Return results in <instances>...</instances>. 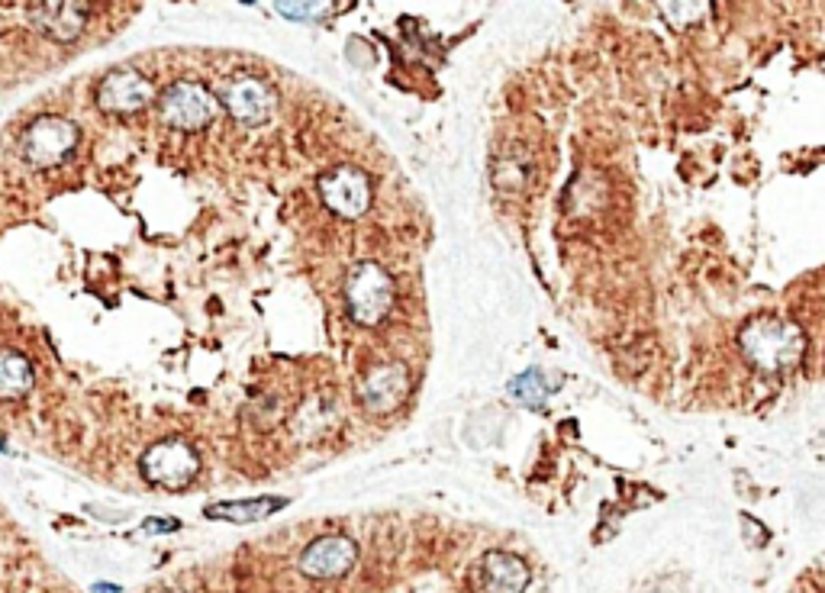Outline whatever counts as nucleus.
Here are the masks:
<instances>
[{
    "label": "nucleus",
    "mask_w": 825,
    "mask_h": 593,
    "mask_svg": "<svg viewBox=\"0 0 825 593\" xmlns=\"http://www.w3.org/2000/svg\"><path fill=\"white\" fill-rule=\"evenodd\" d=\"M738 345H742V352L751 365H758L764 371L790 368L806 352L803 329L793 323H780V320H758V323L745 326L742 336H738Z\"/></svg>",
    "instance_id": "f257e3e1"
},
{
    "label": "nucleus",
    "mask_w": 825,
    "mask_h": 593,
    "mask_svg": "<svg viewBox=\"0 0 825 593\" xmlns=\"http://www.w3.org/2000/svg\"><path fill=\"white\" fill-rule=\"evenodd\" d=\"M345 307H349L358 326H378L387 310L394 307V281H390V274L374 262H361L349 274V281H345Z\"/></svg>",
    "instance_id": "f03ea898"
},
{
    "label": "nucleus",
    "mask_w": 825,
    "mask_h": 593,
    "mask_svg": "<svg viewBox=\"0 0 825 593\" xmlns=\"http://www.w3.org/2000/svg\"><path fill=\"white\" fill-rule=\"evenodd\" d=\"M26 162L36 168H55L75 152L78 146V126L65 117H39L26 126L20 139Z\"/></svg>",
    "instance_id": "7ed1b4c3"
},
{
    "label": "nucleus",
    "mask_w": 825,
    "mask_h": 593,
    "mask_svg": "<svg viewBox=\"0 0 825 593\" xmlns=\"http://www.w3.org/2000/svg\"><path fill=\"white\" fill-rule=\"evenodd\" d=\"M200 471V458L187 442L181 439H165L155 442L146 455H142V474H146L149 484L171 487L178 490L184 484H191Z\"/></svg>",
    "instance_id": "20e7f679"
},
{
    "label": "nucleus",
    "mask_w": 825,
    "mask_h": 593,
    "mask_svg": "<svg viewBox=\"0 0 825 593\" xmlns=\"http://www.w3.org/2000/svg\"><path fill=\"white\" fill-rule=\"evenodd\" d=\"M158 110H162V120L184 133H194V129H204L213 120V94L197 81H178L162 94L158 100Z\"/></svg>",
    "instance_id": "39448f33"
},
{
    "label": "nucleus",
    "mask_w": 825,
    "mask_h": 593,
    "mask_svg": "<svg viewBox=\"0 0 825 593\" xmlns=\"http://www.w3.org/2000/svg\"><path fill=\"white\" fill-rule=\"evenodd\" d=\"M320 197L323 204L345 220H358L361 213H368L371 207V181L365 171L358 168H332L320 178Z\"/></svg>",
    "instance_id": "423d86ee"
},
{
    "label": "nucleus",
    "mask_w": 825,
    "mask_h": 593,
    "mask_svg": "<svg viewBox=\"0 0 825 593\" xmlns=\"http://www.w3.org/2000/svg\"><path fill=\"white\" fill-rule=\"evenodd\" d=\"M155 97V88L146 75L133 68H117L97 84V107L104 113H136Z\"/></svg>",
    "instance_id": "0eeeda50"
},
{
    "label": "nucleus",
    "mask_w": 825,
    "mask_h": 593,
    "mask_svg": "<svg viewBox=\"0 0 825 593\" xmlns=\"http://www.w3.org/2000/svg\"><path fill=\"white\" fill-rule=\"evenodd\" d=\"M407 394H410V371L407 365H400V361H387V365L374 368L358 387V397L371 413L397 410L400 403L407 400Z\"/></svg>",
    "instance_id": "6e6552de"
},
{
    "label": "nucleus",
    "mask_w": 825,
    "mask_h": 593,
    "mask_svg": "<svg viewBox=\"0 0 825 593\" xmlns=\"http://www.w3.org/2000/svg\"><path fill=\"white\" fill-rule=\"evenodd\" d=\"M223 107L229 110V117L245 123V126H258L271 117L274 110V91L265 81L258 78H236L233 84H226L223 94Z\"/></svg>",
    "instance_id": "1a4fd4ad"
},
{
    "label": "nucleus",
    "mask_w": 825,
    "mask_h": 593,
    "mask_svg": "<svg viewBox=\"0 0 825 593\" xmlns=\"http://www.w3.org/2000/svg\"><path fill=\"white\" fill-rule=\"evenodd\" d=\"M358 545L349 535H323L310 542L300 555V571L307 577H339L355 564Z\"/></svg>",
    "instance_id": "9d476101"
},
{
    "label": "nucleus",
    "mask_w": 825,
    "mask_h": 593,
    "mask_svg": "<svg viewBox=\"0 0 825 593\" xmlns=\"http://www.w3.org/2000/svg\"><path fill=\"white\" fill-rule=\"evenodd\" d=\"M30 13L36 30L52 42H75L88 23V4H39Z\"/></svg>",
    "instance_id": "9b49d317"
},
{
    "label": "nucleus",
    "mask_w": 825,
    "mask_h": 593,
    "mask_svg": "<svg viewBox=\"0 0 825 593\" xmlns=\"http://www.w3.org/2000/svg\"><path fill=\"white\" fill-rule=\"evenodd\" d=\"M484 581H487V593H523L529 584V568L526 561L516 555L490 552L484 558Z\"/></svg>",
    "instance_id": "f8f14e48"
},
{
    "label": "nucleus",
    "mask_w": 825,
    "mask_h": 593,
    "mask_svg": "<svg viewBox=\"0 0 825 593\" xmlns=\"http://www.w3.org/2000/svg\"><path fill=\"white\" fill-rule=\"evenodd\" d=\"M33 387V365L26 355L0 345V400H20Z\"/></svg>",
    "instance_id": "ddd939ff"
},
{
    "label": "nucleus",
    "mask_w": 825,
    "mask_h": 593,
    "mask_svg": "<svg viewBox=\"0 0 825 593\" xmlns=\"http://www.w3.org/2000/svg\"><path fill=\"white\" fill-rule=\"evenodd\" d=\"M284 506L281 497H258V500H236V503H216L207 506L210 519H226V523H258Z\"/></svg>",
    "instance_id": "4468645a"
},
{
    "label": "nucleus",
    "mask_w": 825,
    "mask_h": 593,
    "mask_svg": "<svg viewBox=\"0 0 825 593\" xmlns=\"http://www.w3.org/2000/svg\"><path fill=\"white\" fill-rule=\"evenodd\" d=\"M552 390H558V381H548L545 371H539V368H532L510 381V394L519 403H526V407H542Z\"/></svg>",
    "instance_id": "2eb2a0df"
},
{
    "label": "nucleus",
    "mask_w": 825,
    "mask_h": 593,
    "mask_svg": "<svg viewBox=\"0 0 825 593\" xmlns=\"http://www.w3.org/2000/svg\"><path fill=\"white\" fill-rule=\"evenodd\" d=\"M274 10L287 20H320L332 10V4H274Z\"/></svg>",
    "instance_id": "dca6fc26"
},
{
    "label": "nucleus",
    "mask_w": 825,
    "mask_h": 593,
    "mask_svg": "<svg viewBox=\"0 0 825 593\" xmlns=\"http://www.w3.org/2000/svg\"><path fill=\"white\" fill-rule=\"evenodd\" d=\"M658 10L664 13V17H668V23L684 26V23L700 20V13H706L709 7L706 4H661Z\"/></svg>",
    "instance_id": "f3484780"
},
{
    "label": "nucleus",
    "mask_w": 825,
    "mask_h": 593,
    "mask_svg": "<svg viewBox=\"0 0 825 593\" xmlns=\"http://www.w3.org/2000/svg\"><path fill=\"white\" fill-rule=\"evenodd\" d=\"M146 529L149 532H155V529H178V523H175V519H149Z\"/></svg>",
    "instance_id": "a211bd4d"
},
{
    "label": "nucleus",
    "mask_w": 825,
    "mask_h": 593,
    "mask_svg": "<svg viewBox=\"0 0 825 593\" xmlns=\"http://www.w3.org/2000/svg\"><path fill=\"white\" fill-rule=\"evenodd\" d=\"M94 593H120V590L113 587V584H97V587H94Z\"/></svg>",
    "instance_id": "6ab92c4d"
},
{
    "label": "nucleus",
    "mask_w": 825,
    "mask_h": 593,
    "mask_svg": "<svg viewBox=\"0 0 825 593\" xmlns=\"http://www.w3.org/2000/svg\"><path fill=\"white\" fill-rule=\"evenodd\" d=\"M0 452H4V439H0Z\"/></svg>",
    "instance_id": "aec40b11"
}]
</instances>
